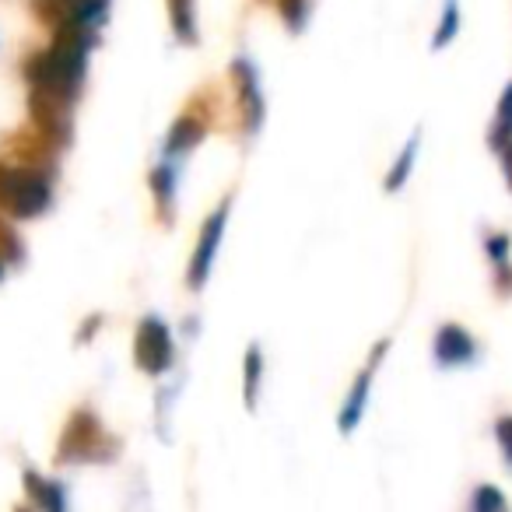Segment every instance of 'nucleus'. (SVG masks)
I'll return each mask as SVG.
<instances>
[{"label": "nucleus", "mask_w": 512, "mask_h": 512, "mask_svg": "<svg viewBox=\"0 0 512 512\" xmlns=\"http://www.w3.org/2000/svg\"><path fill=\"white\" fill-rule=\"evenodd\" d=\"M50 200L53 183L46 172L0 162V211H8L11 218H39Z\"/></svg>", "instance_id": "obj_1"}, {"label": "nucleus", "mask_w": 512, "mask_h": 512, "mask_svg": "<svg viewBox=\"0 0 512 512\" xmlns=\"http://www.w3.org/2000/svg\"><path fill=\"white\" fill-rule=\"evenodd\" d=\"M113 453V442L102 432V425L95 421V414L78 411L71 421H67V432L60 439V460H106Z\"/></svg>", "instance_id": "obj_2"}, {"label": "nucleus", "mask_w": 512, "mask_h": 512, "mask_svg": "<svg viewBox=\"0 0 512 512\" xmlns=\"http://www.w3.org/2000/svg\"><path fill=\"white\" fill-rule=\"evenodd\" d=\"M134 362L141 365L148 376H162L172 365V334L165 330L162 320L148 316L137 327V344H134Z\"/></svg>", "instance_id": "obj_3"}, {"label": "nucleus", "mask_w": 512, "mask_h": 512, "mask_svg": "<svg viewBox=\"0 0 512 512\" xmlns=\"http://www.w3.org/2000/svg\"><path fill=\"white\" fill-rule=\"evenodd\" d=\"M225 221H228V200H221L218 211H214L211 218L204 221V228H200L197 249H193V260H190V274H186V281H190V288H200V285H204V281H207V274H211L214 253H218V246H221V232H225Z\"/></svg>", "instance_id": "obj_4"}, {"label": "nucleus", "mask_w": 512, "mask_h": 512, "mask_svg": "<svg viewBox=\"0 0 512 512\" xmlns=\"http://www.w3.org/2000/svg\"><path fill=\"white\" fill-rule=\"evenodd\" d=\"M474 355H477L474 337H470L460 323H446V327L435 334V358H439V365H446V369L474 362Z\"/></svg>", "instance_id": "obj_5"}, {"label": "nucleus", "mask_w": 512, "mask_h": 512, "mask_svg": "<svg viewBox=\"0 0 512 512\" xmlns=\"http://www.w3.org/2000/svg\"><path fill=\"white\" fill-rule=\"evenodd\" d=\"M232 78L239 85V106H242L246 130H256L260 120H264V102H260V81H256V71L249 67V60H235Z\"/></svg>", "instance_id": "obj_6"}, {"label": "nucleus", "mask_w": 512, "mask_h": 512, "mask_svg": "<svg viewBox=\"0 0 512 512\" xmlns=\"http://www.w3.org/2000/svg\"><path fill=\"white\" fill-rule=\"evenodd\" d=\"M383 355H386V344H379L376 355H372V362H369V369H362V376H358V379H355V386H351L348 404L341 407V418H337V425H341V432H344V435L355 432V425H358V421H362L365 400H369L372 376H376V365H379V358H383Z\"/></svg>", "instance_id": "obj_7"}, {"label": "nucleus", "mask_w": 512, "mask_h": 512, "mask_svg": "<svg viewBox=\"0 0 512 512\" xmlns=\"http://www.w3.org/2000/svg\"><path fill=\"white\" fill-rule=\"evenodd\" d=\"M204 134H207L204 120H197V116H190V113L179 116V120L172 123L169 137H165V158H179V155H186V151H193L204 141Z\"/></svg>", "instance_id": "obj_8"}, {"label": "nucleus", "mask_w": 512, "mask_h": 512, "mask_svg": "<svg viewBox=\"0 0 512 512\" xmlns=\"http://www.w3.org/2000/svg\"><path fill=\"white\" fill-rule=\"evenodd\" d=\"M169 18H172V32H176L183 43L197 39V11H193V0H169Z\"/></svg>", "instance_id": "obj_9"}, {"label": "nucleus", "mask_w": 512, "mask_h": 512, "mask_svg": "<svg viewBox=\"0 0 512 512\" xmlns=\"http://www.w3.org/2000/svg\"><path fill=\"white\" fill-rule=\"evenodd\" d=\"M505 141H512V85L502 92V102L495 109V123H491V144L502 148Z\"/></svg>", "instance_id": "obj_10"}, {"label": "nucleus", "mask_w": 512, "mask_h": 512, "mask_svg": "<svg viewBox=\"0 0 512 512\" xmlns=\"http://www.w3.org/2000/svg\"><path fill=\"white\" fill-rule=\"evenodd\" d=\"M25 488L43 509H64V495H60V488L53 481H43L39 474H25Z\"/></svg>", "instance_id": "obj_11"}, {"label": "nucleus", "mask_w": 512, "mask_h": 512, "mask_svg": "<svg viewBox=\"0 0 512 512\" xmlns=\"http://www.w3.org/2000/svg\"><path fill=\"white\" fill-rule=\"evenodd\" d=\"M414 155H418V134L411 137V141L404 144V151H400V158L393 162L390 176H386V190H400V186L407 183V176H411V165H414Z\"/></svg>", "instance_id": "obj_12"}, {"label": "nucleus", "mask_w": 512, "mask_h": 512, "mask_svg": "<svg viewBox=\"0 0 512 512\" xmlns=\"http://www.w3.org/2000/svg\"><path fill=\"white\" fill-rule=\"evenodd\" d=\"M151 186H155V197H158V207H169L172 204V190H176V169H172L169 162L158 165L155 172H151Z\"/></svg>", "instance_id": "obj_13"}, {"label": "nucleus", "mask_w": 512, "mask_h": 512, "mask_svg": "<svg viewBox=\"0 0 512 512\" xmlns=\"http://www.w3.org/2000/svg\"><path fill=\"white\" fill-rule=\"evenodd\" d=\"M509 235H491L488 239V256H491V264H495L498 271V281L505 285V274L512 278V267H509Z\"/></svg>", "instance_id": "obj_14"}, {"label": "nucleus", "mask_w": 512, "mask_h": 512, "mask_svg": "<svg viewBox=\"0 0 512 512\" xmlns=\"http://www.w3.org/2000/svg\"><path fill=\"white\" fill-rule=\"evenodd\" d=\"M456 29H460V8H456V0H446V11H442L439 32H435V50H442V46L453 43Z\"/></svg>", "instance_id": "obj_15"}, {"label": "nucleus", "mask_w": 512, "mask_h": 512, "mask_svg": "<svg viewBox=\"0 0 512 512\" xmlns=\"http://www.w3.org/2000/svg\"><path fill=\"white\" fill-rule=\"evenodd\" d=\"M260 365H264L260 351L249 348L246 351V407L256 404V386H260Z\"/></svg>", "instance_id": "obj_16"}, {"label": "nucleus", "mask_w": 512, "mask_h": 512, "mask_svg": "<svg viewBox=\"0 0 512 512\" xmlns=\"http://www.w3.org/2000/svg\"><path fill=\"white\" fill-rule=\"evenodd\" d=\"M281 18L299 32L309 18V0H281Z\"/></svg>", "instance_id": "obj_17"}, {"label": "nucleus", "mask_w": 512, "mask_h": 512, "mask_svg": "<svg viewBox=\"0 0 512 512\" xmlns=\"http://www.w3.org/2000/svg\"><path fill=\"white\" fill-rule=\"evenodd\" d=\"M495 435H498V446H502L505 467L512 470V418H498V425H495Z\"/></svg>", "instance_id": "obj_18"}, {"label": "nucleus", "mask_w": 512, "mask_h": 512, "mask_svg": "<svg viewBox=\"0 0 512 512\" xmlns=\"http://www.w3.org/2000/svg\"><path fill=\"white\" fill-rule=\"evenodd\" d=\"M0 253L11 256V260H18V256H22V242H18V235L11 232L4 221H0Z\"/></svg>", "instance_id": "obj_19"}, {"label": "nucleus", "mask_w": 512, "mask_h": 512, "mask_svg": "<svg viewBox=\"0 0 512 512\" xmlns=\"http://www.w3.org/2000/svg\"><path fill=\"white\" fill-rule=\"evenodd\" d=\"M505 505V498L498 495V491H491V488H481L474 495V509H502Z\"/></svg>", "instance_id": "obj_20"}, {"label": "nucleus", "mask_w": 512, "mask_h": 512, "mask_svg": "<svg viewBox=\"0 0 512 512\" xmlns=\"http://www.w3.org/2000/svg\"><path fill=\"white\" fill-rule=\"evenodd\" d=\"M502 169H505V183H509V190H512V141H505L502 148Z\"/></svg>", "instance_id": "obj_21"}, {"label": "nucleus", "mask_w": 512, "mask_h": 512, "mask_svg": "<svg viewBox=\"0 0 512 512\" xmlns=\"http://www.w3.org/2000/svg\"><path fill=\"white\" fill-rule=\"evenodd\" d=\"M0 278H4V260H0Z\"/></svg>", "instance_id": "obj_22"}]
</instances>
